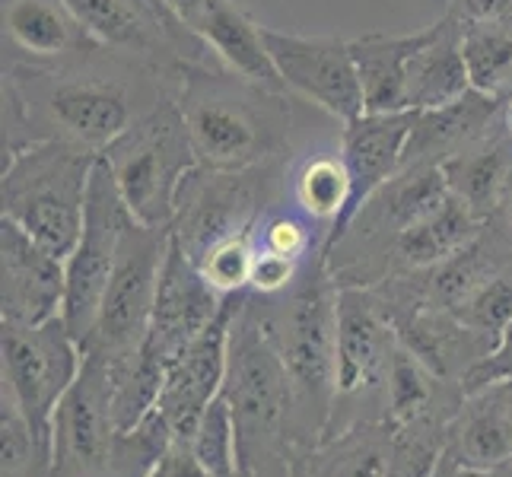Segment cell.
Wrapping results in <instances>:
<instances>
[{
	"instance_id": "obj_1",
	"label": "cell",
	"mask_w": 512,
	"mask_h": 477,
	"mask_svg": "<svg viewBox=\"0 0 512 477\" xmlns=\"http://www.w3.org/2000/svg\"><path fill=\"white\" fill-rule=\"evenodd\" d=\"M182 74L109 45L61 67H4V159L48 140L102 156L179 99Z\"/></svg>"
},
{
	"instance_id": "obj_2",
	"label": "cell",
	"mask_w": 512,
	"mask_h": 477,
	"mask_svg": "<svg viewBox=\"0 0 512 477\" xmlns=\"http://www.w3.org/2000/svg\"><path fill=\"white\" fill-rule=\"evenodd\" d=\"M293 96L252 83L220 64L182 74L179 112L198 166L245 172L290 159Z\"/></svg>"
},
{
	"instance_id": "obj_3",
	"label": "cell",
	"mask_w": 512,
	"mask_h": 477,
	"mask_svg": "<svg viewBox=\"0 0 512 477\" xmlns=\"http://www.w3.org/2000/svg\"><path fill=\"white\" fill-rule=\"evenodd\" d=\"M96 159L55 140L4 159L0 217L20 226L45 252L67 261L83 236Z\"/></svg>"
},
{
	"instance_id": "obj_4",
	"label": "cell",
	"mask_w": 512,
	"mask_h": 477,
	"mask_svg": "<svg viewBox=\"0 0 512 477\" xmlns=\"http://www.w3.org/2000/svg\"><path fill=\"white\" fill-rule=\"evenodd\" d=\"M128 217L150 229H172L175 198L185 175L198 166L179 112V99L163 105L102 153Z\"/></svg>"
},
{
	"instance_id": "obj_5",
	"label": "cell",
	"mask_w": 512,
	"mask_h": 477,
	"mask_svg": "<svg viewBox=\"0 0 512 477\" xmlns=\"http://www.w3.org/2000/svg\"><path fill=\"white\" fill-rule=\"evenodd\" d=\"M287 163L290 159L245 172L194 166L175 198L172 242L198 264L217 242L252 233L287 182Z\"/></svg>"
},
{
	"instance_id": "obj_6",
	"label": "cell",
	"mask_w": 512,
	"mask_h": 477,
	"mask_svg": "<svg viewBox=\"0 0 512 477\" xmlns=\"http://www.w3.org/2000/svg\"><path fill=\"white\" fill-rule=\"evenodd\" d=\"M169 242L172 229H150L128 220L109 290L102 296V309L90 338L80 344L83 350L105 353V357L115 360L137 357L150 331L156 287H160Z\"/></svg>"
},
{
	"instance_id": "obj_7",
	"label": "cell",
	"mask_w": 512,
	"mask_h": 477,
	"mask_svg": "<svg viewBox=\"0 0 512 477\" xmlns=\"http://www.w3.org/2000/svg\"><path fill=\"white\" fill-rule=\"evenodd\" d=\"M128 220L131 217L118 194L115 175L109 163L99 156L93 166V179H90V198H86L83 236L77 242V249L64 261L67 287H64L61 318L80 344L90 338V331L99 318L102 296L109 290Z\"/></svg>"
},
{
	"instance_id": "obj_8",
	"label": "cell",
	"mask_w": 512,
	"mask_h": 477,
	"mask_svg": "<svg viewBox=\"0 0 512 477\" xmlns=\"http://www.w3.org/2000/svg\"><path fill=\"white\" fill-rule=\"evenodd\" d=\"M287 363V373L306 395H319L334 379V331H338V293L331 290L322 261L299 274L287 303L274 318H264Z\"/></svg>"
},
{
	"instance_id": "obj_9",
	"label": "cell",
	"mask_w": 512,
	"mask_h": 477,
	"mask_svg": "<svg viewBox=\"0 0 512 477\" xmlns=\"http://www.w3.org/2000/svg\"><path fill=\"white\" fill-rule=\"evenodd\" d=\"M93 39L172 70L217 64L210 48L153 0H64Z\"/></svg>"
},
{
	"instance_id": "obj_10",
	"label": "cell",
	"mask_w": 512,
	"mask_h": 477,
	"mask_svg": "<svg viewBox=\"0 0 512 477\" xmlns=\"http://www.w3.org/2000/svg\"><path fill=\"white\" fill-rule=\"evenodd\" d=\"M264 45L293 96L319 105L341 125L363 115V86L347 39L264 26Z\"/></svg>"
},
{
	"instance_id": "obj_11",
	"label": "cell",
	"mask_w": 512,
	"mask_h": 477,
	"mask_svg": "<svg viewBox=\"0 0 512 477\" xmlns=\"http://www.w3.org/2000/svg\"><path fill=\"white\" fill-rule=\"evenodd\" d=\"M449 201V188L439 166H401L382 188L366 198V204L350 217L341 236L328 245H360L366 249V261L388 264L395 239L430 217L436 207Z\"/></svg>"
},
{
	"instance_id": "obj_12",
	"label": "cell",
	"mask_w": 512,
	"mask_h": 477,
	"mask_svg": "<svg viewBox=\"0 0 512 477\" xmlns=\"http://www.w3.org/2000/svg\"><path fill=\"white\" fill-rule=\"evenodd\" d=\"M290 373L264 318L249 309H233L226 350V401L239 417L274 423L290 395Z\"/></svg>"
},
{
	"instance_id": "obj_13",
	"label": "cell",
	"mask_w": 512,
	"mask_h": 477,
	"mask_svg": "<svg viewBox=\"0 0 512 477\" xmlns=\"http://www.w3.org/2000/svg\"><path fill=\"white\" fill-rule=\"evenodd\" d=\"M77 338L64 325V318H51L45 325H13L4 322V363L20 408L32 417L55 408L58 398L77 379Z\"/></svg>"
},
{
	"instance_id": "obj_14",
	"label": "cell",
	"mask_w": 512,
	"mask_h": 477,
	"mask_svg": "<svg viewBox=\"0 0 512 477\" xmlns=\"http://www.w3.org/2000/svg\"><path fill=\"white\" fill-rule=\"evenodd\" d=\"M0 35L4 67H61L102 45L64 0H0Z\"/></svg>"
},
{
	"instance_id": "obj_15",
	"label": "cell",
	"mask_w": 512,
	"mask_h": 477,
	"mask_svg": "<svg viewBox=\"0 0 512 477\" xmlns=\"http://www.w3.org/2000/svg\"><path fill=\"white\" fill-rule=\"evenodd\" d=\"M226 309L223 296L201 277L198 264L185 258V252L175 242H169V255L156 287V303L144 350L160 357L163 366L179 357V353L217 322Z\"/></svg>"
},
{
	"instance_id": "obj_16",
	"label": "cell",
	"mask_w": 512,
	"mask_h": 477,
	"mask_svg": "<svg viewBox=\"0 0 512 477\" xmlns=\"http://www.w3.org/2000/svg\"><path fill=\"white\" fill-rule=\"evenodd\" d=\"M233 309L220 312V318L207 331H201L179 357L166 363V379L156 398V411L166 420V427L179 439H194V430L204 411L214 401L217 388L226 379V350H229V322Z\"/></svg>"
},
{
	"instance_id": "obj_17",
	"label": "cell",
	"mask_w": 512,
	"mask_h": 477,
	"mask_svg": "<svg viewBox=\"0 0 512 477\" xmlns=\"http://www.w3.org/2000/svg\"><path fill=\"white\" fill-rule=\"evenodd\" d=\"M0 268H4V322L45 325L64 312V261L45 252L4 217H0Z\"/></svg>"
},
{
	"instance_id": "obj_18",
	"label": "cell",
	"mask_w": 512,
	"mask_h": 477,
	"mask_svg": "<svg viewBox=\"0 0 512 477\" xmlns=\"http://www.w3.org/2000/svg\"><path fill=\"white\" fill-rule=\"evenodd\" d=\"M414 115L417 112H363L360 118L344 125L341 153L353 179V198L347 207V217L328 236V242L338 239L341 229L366 204L369 194L382 188L404 166V147H408V137L414 128Z\"/></svg>"
},
{
	"instance_id": "obj_19",
	"label": "cell",
	"mask_w": 512,
	"mask_h": 477,
	"mask_svg": "<svg viewBox=\"0 0 512 477\" xmlns=\"http://www.w3.org/2000/svg\"><path fill=\"white\" fill-rule=\"evenodd\" d=\"M500 125V99L471 90L443 109L414 115V128L404 147V166H443L446 159L465 153Z\"/></svg>"
},
{
	"instance_id": "obj_20",
	"label": "cell",
	"mask_w": 512,
	"mask_h": 477,
	"mask_svg": "<svg viewBox=\"0 0 512 477\" xmlns=\"http://www.w3.org/2000/svg\"><path fill=\"white\" fill-rule=\"evenodd\" d=\"M194 35L210 48V55L217 58L220 67L268 86V90L290 93L284 77L277 74L268 45H264V26L255 23L236 0H214L201 16V23L194 26Z\"/></svg>"
},
{
	"instance_id": "obj_21",
	"label": "cell",
	"mask_w": 512,
	"mask_h": 477,
	"mask_svg": "<svg viewBox=\"0 0 512 477\" xmlns=\"http://www.w3.org/2000/svg\"><path fill=\"white\" fill-rule=\"evenodd\" d=\"M471 93L468 67L462 55V23L452 16H439L430 29V39L420 45L404 74V109L427 112L443 109Z\"/></svg>"
},
{
	"instance_id": "obj_22",
	"label": "cell",
	"mask_w": 512,
	"mask_h": 477,
	"mask_svg": "<svg viewBox=\"0 0 512 477\" xmlns=\"http://www.w3.org/2000/svg\"><path fill=\"white\" fill-rule=\"evenodd\" d=\"M385 322L373 296L360 287L338 293V331H334V385L341 392L366 385L385 363Z\"/></svg>"
},
{
	"instance_id": "obj_23",
	"label": "cell",
	"mask_w": 512,
	"mask_h": 477,
	"mask_svg": "<svg viewBox=\"0 0 512 477\" xmlns=\"http://www.w3.org/2000/svg\"><path fill=\"white\" fill-rule=\"evenodd\" d=\"M439 169L452 198L487 223L512 188V140L497 125V131H490L465 153L446 159Z\"/></svg>"
},
{
	"instance_id": "obj_24",
	"label": "cell",
	"mask_w": 512,
	"mask_h": 477,
	"mask_svg": "<svg viewBox=\"0 0 512 477\" xmlns=\"http://www.w3.org/2000/svg\"><path fill=\"white\" fill-rule=\"evenodd\" d=\"M430 29L417 32H369L350 39L353 61L363 86V112H408L404 109V74L420 45L430 39Z\"/></svg>"
},
{
	"instance_id": "obj_25",
	"label": "cell",
	"mask_w": 512,
	"mask_h": 477,
	"mask_svg": "<svg viewBox=\"0 0 512 477\" xmlns=\"http://www.w3.org/2000/svg\"><path fill=\"white\" fill-rule=\"evenodd\" d=\"M290 204L315 226H328V236L347 217V207L353 198V179L347 169V159L338 150H309L287 163L284 182Z\"/></svg>"
},
{
	"instance_id": "obj_26",
	"label": "cell",
	"mask_w": 512,
	"mask_h": 477,
	"mask_svg": "<svg viewBox=\"0 0 512 477\" xmlns=\"http://www.w3.org/2000/svg\"><path fill=\"white\" fill-rule=\"evenodd\" d=\"M484 226L471 210L455 201L449 194V201L443 207H436L430 217H423L411 229L395 239L392 252H388V264H398L404 271H430L436 264H443L446 258L458 255L484 233Z\"/></svg>"
},
{
	"instance_id": "obj_27",
	"label": "cell",
	"mask_w": 512,
	"mask_h": 477,
	"mask_svg": "<svg viewBox=\"0 0 512 477\" xmlns=\"http://www.w3.org/2000/svg\"><path fill=\"white\" fill-rule=\"evenodd\" d=\"M462 55L471 90L503 102L512 93V16L462 23Z\"/></svg>"
},
{
	"instance_id": "obj_28",
	"label": "cell",
	"mask_w": 512,
	"mask_h": 477,
	"mask_svg": "<svg viewBox=\"0 0 512 477\" xmlns=\"http://www.w3.org/2000/svg\"><path fill=\"white\" fill-rule=\"evenodd\" d=\"M455 315L462 318L471 331H478L481 338H487L497 347L506 328L512 325V268L509 264L500 274H493Z\"/></svg>"
},
{
	"instance_id": "obj_29",
	"label": "cell",
	"mask_w": 512,
	"mask_h": 477,
	"mask_svg": "<svg viewBox=\"0 0 512 477\" xmlns=\"http://www.w3.org/2000/svg\"><path fill=\"white\" fill-rule=\"evenodd\" d=\"M252 264H255V229L252 233L217 242L214 249L198 261V271L220 296H233L249 287Z\"/></svg>"
},
{
	"instance_id": "obj_30",
	"label": "cell",
	"mask_w": 512,
	"mask_h": 477,
	"mask_svg": "<svg viewBox=\"0 0 512 477\" xmlns=\"http://www.w3.org/2000/svg\"><path fill=\"white\" fill-rule=\"evenodd\" d=\"M255 245L264 252H274V255H284V258L306 264V258L315 249V223L299 214L296 207H290V210L271 207L255 226Z\"/></svg>"
},
{
	"instance_id": "obj_31",
	"label": "cell",
	"mask_w": 512,
	"mask_h": 477,
	"mask_svg": "<svg viewBox=\"0 0 512 477\" xmlns=\"http://www.w3.org/2000/svg\"><path fill=\"white\" fill-rule=\"evenodd\" d=\"M462 455L474 468H490L512 458V417L500 404L468 420L462 430Z\"/></svg>"
},
{
	"instance_id": "obj_32",
	"label": "cell",
	"mask_w": 512,
	"mask_h": 477,
	"mask_svg": "<svg viewBox=\"0 0 512 477\" xmlns=\"http://www.w3.org/2000/svg\"><path fill=\"white\" fill-rule=\"evenodd\" d=\"M233 414V404L226 398H214L191 439L194 455L214 477L233 471Z\"/></svg>"
},
{
	"instance_id": "obj_33",
	"label": "cell",
	"mask_w": 512,
	"mask_h": 477,
	"mask_svg": "<svg viewBox=\"0 0 512 477\" xmlns=\"http://www.w3.org/2000/svg\"><path fill=\"white\" fill-rule=\"evenodd\" d=\"M388 392H392V408L398 417H414L427 404L430 388L423 382V363L411 350H392L388 357Z\"/></svg>"
},
{
	"instance_id": "obj_34",
	"label": "cell",
	"mask_w": 512,
	"mask_h": 477,
	"mask_svg": "<svg viewBox=\"0 0 512 477\" xmlns=\"http://www.w3.org/2000/svg\"><path fill=\"white\" fill-rule=\"evenodd\" d=\"M299 274H303V264L284 258V255H274V252H264L255 245V264H252V280H249V290L261 293V296H277L290 290Z\"/></svg>"
},
{
	"instance_id": "obj_35",
	"label": "cell",
	"mask_w": 512,
	"mask_h": 477,
	"mask_svg": "<svg viewBox=\"0 0 512 477\" xmlns=\"http://www.w3.org/2000/svg\"><path fill=\"white\" fill-rule=\"evenodd\" d=\"M433 462H436L433 443H427V439H414V443H408L398 452L388 477H433Z\"/></svg>"
},
{
	"instance_id": "obj_36",
	"label": "cell",
	"mask_w": 512,
	"mask_h": 477,
	"mask_svg": "<svg viewBox=\"0 0 512 477\" xmlns=\"http://www.w3.org/2000/svg\"><path fill=\"white\" fill-rule=\"evenodd\" d=\"M150 477H214V474L201 465V458L194 455V449L175 446L160 455V462H156Z\"/></svg>"
},
{
	"instance_id": "obj_37",
	"label": "cell",
	"mask_w": 512,
	"mask_h": 477,
	"mask_svg": "<svg viewBox=\"0 0 512 477\" xmlns=\"http://www.w3.org/2000/svg\"><path fill=\"white\" fill-rule=\"evenodd\" d=\"M446 16H452L458 23L512 16V0H446Z\"/></svg>"
},
{
	"instance_id": "obj_38",
	"label": "cell",
	"mask_w": 512,
	"mask_h": 477,
	"mask_svg": "<svg viewBox=\"0 0 512 477\" xmlns=\"http://www.w3.org/2000/svg\"><path fill=\"white\" fill-rule=\"evenodd\" d=\"M26 452H29L26 423L10 411V414H4V465H10V468L23 465Z\"/></svg>"
},
{
	"instance_id": "obj_39",
	"label": "cell",
	"mask_w": 512,
	"mask_h": 477,
	"mask_svg": "<svg viewBox=\"0 0 512 477\" xmlns=\"http://www.w3.org/2000/svg\"><path fill=\"white\" fill-rule=\"evenodd\" d=\"M210 4H214V0H163V7L191 32H194V26L201 23V16L207 13Z\"/></svg>"
},
{
	"instance_id": "obj_40",
	"label": "cell",
	"mask_w": 512,
	"mask_h": 477,
	"mask_svg": "<svg viewBox=\"0 0 512 477\" xmlns=\"http://www.w3.org/2000/svg\"><path fill=\"white\" fill-rule=\"evenodd\" d=\"M334 477H388V471H385V462L379 452H366V455L350 458Z\"/></svg>"
},
{
	"instance_id": "obj_41",
	"label": "cell",
	"mask_w": 512,
	"mask_h": 477,
	"mask_svg": "<svg viewBox=\"0 0 512 477\" xmlns=\"http://www.w3.org/2000/svg\"><path fill=\"white\" fill-rule=\"evenodd\" d=\"M487 226L497 233L509 249H512V188H509V194L503 198V204H500V210L493 214L490 220H487Z\"/></svg>"
},
{
	"instance_id": "obj_42",
	"label": "cell",
	"mask_w": 512,
	"mask_h": 477,
	"mask_svg": "<svg viewBox=\"0 0 512 477\" xmlns=\"http://www.w3.org/2000/svg\"><path fill=\"white\" fill-rule=\"evenodd\" d=\"M497 404H500V408L512 417V379L506 382V388H503V392H500V398H497Z\"/></svg>"
},
{
	"instance_id": "obj_43",
	"label": "cell",
	"mask_w": 512,
	"mask_h": 477,
	"mask_svg": "<svg viewBox=\"0 0 512 477\" xmlns=\"http://www.w3.org/2000/svg\"><path fill=\"white\" fill-rule=\"evenodd\" d=\"M220 477H239L236 471H229V474H220Z\"/></svg>"
},
{
	"instance_id": "obj_44",
	"label": "cell",
	"mask_w": 512,
	"mask_h": 477,
	"mask_svg": "<svg viewBox=\"0 0 512 477\" xmlns=\"http://www.w3.org/2000/svg\"><path fill=\"white\" fill-rule=\"evenodd\" d=\"M153 4H160V7H163V0H153Z\"/></svg>"
},
{
	"instance_id": "obj_45",
	"label": "cell",
	"mask_w": 512,
	"mask_h": 477,
	"mask_svg": "<svg viewBox=\"0 0 512 477\" xmlns=\"http://www.w3.org/2000/svg\"><path fill=\"white\" fill-rule=\"evenodd\" d=\"M471 477H474V474H471Z\"/></svg>"
}]
</instances>
